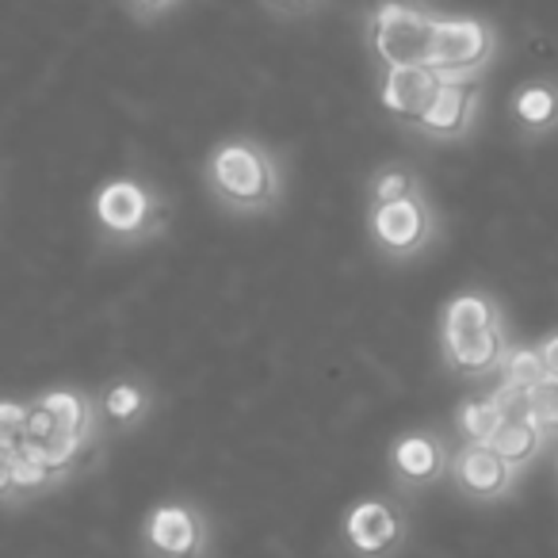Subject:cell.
<instances>
[{
	"label": "cell",
	"instance_id": "6da1fadb",
	"mask_svg": "<svg viewBox=\"0 0 558 558\" xmlns=\"http://www.w3.org/2000/svg\"><path fill=\"white\" fill-rule=\"evenodd\" d=\"M288 154L256 134L218 138L203 157L207 199L230 218H268L288 203Z\"/></svg>",
	"mask_w": 558,
	"mask_h": 558
},
{
	"label": "cell",
	"instance_id": "7a4b0ae2",
	"mask_svg": "<svg viewBox=\"0 0 558 558\" xmlns=\"http://www.w3.org/2000/svg\"><path fill=\"white\" fill-rule=\"evenodd\" d=\"M436 344L444 367L459 379H486L501 372L505 356L512 352V337L494 291H456L436 322Z\"/></svg>",
	"mask_w": 558,
	"mask_h": 558
},
{
	"label": "cell",
	"instance_id": "3957f363",
	"mask_svg": "<svg viewBox=\"0 0 558 558\" xmlns=\"http://www.w3.org/2000/svg\"><path fill=\"white\" fill-rule=\"evenodd\" d=\"M172 218V203L161 192V184L138 172H116L100 180V187L88 199V222L93 238L104 248H146L165 238Z\"/></svg>",
	"mask_w": 558,
	"mask_h": 558
},
{
	"label": "cell",
	"instance_id": "277c9868",
	"mask_svg": "<svg viewBox=\"0 0 558 558\" xmlns=\"http://www.w3.org/2000/svg\"><path fill=\"white\" fill-rule=\"evenodd\" d=\"M436 20H440V9L433 0H367L364 47L379 73L402 70V65H428Z\"/></svg>",
	"mask_w": 558,
	"mask_h": 558
},
{
	"label": "cell",
	"instance_id": "5b68a950",
	"mask_svg": "<svg viewBox=\"0 0 558 558\" xmlns=\"http://www.w3.org/2000/svg\"><path fill=\"white\" fill-rule=\"evenodd\" d=\"M364 230L367 245L379 260L387 264H410L436 248L444 226L440 210L433 207V195H413V199H398L387 207H364Z\"/></svg>",
	"mask_w": 558,
	"mask_h": 558
},
{
	"label": "cell",
	"instance_id": "8992f818",
	"mask_svg": "<svg viewBox=\"0 0 558 558\" xmlns=\"http://www.w3.org/2000/svg\"><path fill=\"white\" fill-rule=\"evenodd\" d=\"M497 50H501V39L489 20L440 12L433 50H428V70H436L444 81H482L497 62Z\"/></svg>",
	"mask_w": 558,
	"mask_h": 558
},
{
	"label": "cell",
	"instance_id": "52a82bcc",
	"mask_svg": "<svg viewBox=\"0 0 558 558\" xmlns=\"http://www.w3.org/2000/svg\"><path fill=\"white\" fill-rule=\"evenodd\" d=\"M142 550L146 558H207L210 524L199 505L165 501L142 524Z\"/></svg>",
	"mask_w": 558,
	"mask_h": 558
},
{
	"label": "cell",
	"instance_id": "ba28073f",
	"mask_svg": "<svg viewBox=\"0 0 558 558\" xmlns=\"http://www.w3.org/2000/svg\"><path fill=\"white\" fill-rule=\"evenodd\" d=\"M448 478L456 482V489L466 497V501H501V497L512 494L520 474L497 456L494 444H459L451 451V471Z\"/></svg>",
	"mask_w": 558,
	"mask_h": 558
},
{
	"label": "cell",
	"instance_id": "9c48e42d",
	"mask_svg": "<svg viewBox=\"0 0 558 558\" xmlns=\"http://www.w3.org/2000/svg\"><path fill=\"white\" fill-rule=\"evenodd\" d=\"M390 478L402 489L436 486L451 471V448L433 428H410L390 444Z\"/></svg>",
	"mask_w": 558,
	"mask_h": 558
},
{
	"label": "cell",
	"instance_id": "30bf717a",
	"mask_svg": "<svg viewBox=\"0 0 558 558\" xmlns=\"http://www.w3.org/2000/svg\"><path fill=\"white\" fill-rule=\"evenodd\" d=\"M344 539L360 558H390L405 543V517L387 497L356 501L344 517Z\"/></svg>",
	"mask_w": 558,
	"mask_h": 558
},
{
	"label": "cell",
	"instance_id": "8fae6325",
	"mask_svg": "<svg viewBox=\"0 0 558 558\" xmlns=\"http://www.w3.org/2000/svg\"><path fill=\"white\" fill-rule=\"evenodd\" d=\"M440 88H444V77L436 70H428V65L387 70V73H379V108L387 111L395 123L413 131V126L433 111Z\"/></svg>",
	"mask_w": 558,
	"mask_h": 558
},
{
	"label": "cell",
	"instance_id": "7c38bea8",
	"mask_svg": "<svg viewBox=\"0 0 558 558\" xmlns=\"http://www.w3.org/2000/svg\"><path fill=\"white\" fill-rule=\"evenodd\" d=\"M482 111V81H444L440 96H436L433 111L413 126V134L448 146V142H463L474 131Z\"/></svg>",
	"mask_w": 558,
	"mask_h": 558
},
{
	"label": "cell",
	"instance_id": "4fadbf2b",
	"mask_svg": "<svg viewBox=\"0 0 558 558\" xmlns=\"http://www.w3.org/2000/svg\"><path fill=\"white\" fill-rule=\"evenodd\" d=\"M509 119L520 142H543L558 134V77H527L509 96Z\"/></svg>",
	"mask_w": 558,
	"mask_h": 558
},
{
	"label": "cell",
	"instance_id": "5bb4252c",
	"mask_svg": "<svg viewBox=\"0 0 558 558\" xmlns=\"http://www.w3.org/2000/svg\"><path fill=\"white\" fill-rule=\"evenodd\" d=\"M157 390L149 387L138 375H119V379L104 383L96 390V421H100V433H126V428H138L142 421L154 413Z\"/></svg>",
	"mask_w": 558,
	"mask_h": 558
},
{
	"label": "cell",
	"instance_id": "9a60e30c",
	"mask_svg": "<svg viewBox=\"0 0 558 558\" xmlns=\"http://www.w3.org/2000/svg\"><path fill=\"white\" fill-rule=\"evenodd\" d=\"M425 192H428V180L421 177V169H413L410 161H387L367 172L364 207H387V203L413 199V195H425Z\"/></svg>",
	"mask_w": 558,
	"mask_h": 558
},
{
	"label": "cell",
	"instance_id": "2e32d148",
	"mask_svg": "<svg viewBox=\"0 0 558 558\" xmlns=\"http://www.w3.org/2000/svg\"><path fill=\"white\" fill-rule=\"evenodd\" d=\"M70 474L54 471V466L39 463L32 456H0V489H4V501H16V497H35L54 489L58 482H65Z\"/></svg>",
	"mask_w": 558,
	"mask_h": 558
},
{
	"label": "cell",
	"instance_id": "e0dca14e",
	"mask_svg": "<svg viewBox=\"0 0 558 558\" xmlns=\"http://www.w3.org/2000/svg\"><path fill=\"white\" fill-rule=\"evenodd\" d=\"M505 417H509V410H505V402L497 398V390L466 398V402L456 410V425L466 444H494V436L501 433Z\"/></svg>",
	"mask_w": 558,
	"mask_h": 558
},
{
	"label": "cell",
	"instance_id": "ac0fdd59",
	"mask_svg": "<svg viewBox=\"0 0 558 558\" xmlns=\"http://www.w3.org/2000/svg\"><path fill=\"white\" fill-rule=\"evenodd\" d=\"M543 379H547V364H543L535 341L532 344H512V352L505 356L501 372H497V390H505V395H532Z\"/></svg>",
	"mask_w": 558,
	"mask_h": 558
},
{
	"label": "cell",
	"instance_id": "d6986e66",
	"mask_svg": "<svg viewBox=\"0 0 558 558\" xmlns=\"http://www.w3.org/2000/svg\"><path fill=\"white\" fill-rule=\"evenodd\" d=\"M527 417L535 421V428L547 440H558V379H543L527 395Z\"/></svg>",
	"mask_w": 558,
	"mask_h": 558
},
{
	"label": "cell",
	"instance_id": "ffe728a7",
	"mask_svg": "<svg viewBox=\"0 0 558 558\" xmlns=\"http://www.w3.org/2000/svg\"><path fill=\"white\" fill-rule=\"evenodd\" d=\"M260 4L276 20H311L326 9L329 0H260Z\"/></svg>",
	"mask_w": 558,
	"mask_h": 558
},
{
	"label": "cell",
	"instance_id": "44dd1931",
	"mask_svg": "<svg viewBox=\"0 0 558 558\" xmlns=\"http://www.w3.org/2000/svg\"><path fill=\"white\" fill-rule=\"evenodd\" d=\"M123 9L131 20H138V24H154V20H161L169 9H177V0H123Z\"/></svg>",
	"mask_w": 558,
	"mask_h": 558
},
{
	"label": "cell",
	"instance_id": "7402d4cb",
	"mask_svg": "<svg viewBox=\"0 0 558 558\" xmlns=\"http://www.w3.org/2000/svg\"><path fill=\"white\" fill-rule=\"evenodd\" d=\"M535 349H539L543 364H547V379H558V329L543 333L539 341H535Z\"/></svg>",
	"mask_w": 558,
	"mask_h": 558
}]
</instances>
